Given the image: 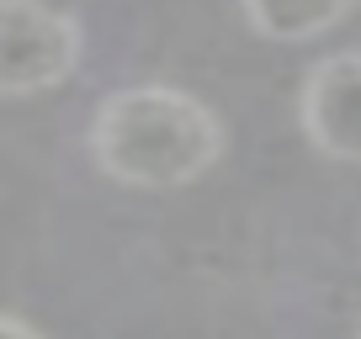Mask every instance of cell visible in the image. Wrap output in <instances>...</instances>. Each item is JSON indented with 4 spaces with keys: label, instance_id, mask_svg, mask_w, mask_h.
<instances>
[{
    "label": "cell",
    "instance_id": "cell-1",
    "mask_svg": "<svg viewBox=\"0 0 361 339\" xmlns=\"http://www.w3.org/2000/svg\"><path fill=\"white\" fill-rule=\"evenodd\" d=\"M90 159L106 181L133 191H176L224 159V122L207 101L176 85L112 91L90 117Z\"/></svg>",
    "mask_w": 361,
    "mask_h": 339
},
{
    "label": "cell",
    "instance_id": "cell-3",
    "mask_svg": "<svg viewBox=\"0 0 361 339\" xmlns=\"http://www.w3.org/2000/svg\"><path fill=\"white\" fill-rule=\"evenodd\" d=\"M298 122L324 159L361 165V48L329 53L308 69L303 96H298Z\"/></svg>",
    "mask_w": 361,
    "mask_h": 339
},
{
    "label": "cell",
    "instance_id": "cell-4",
    "mask_svg": "<svg viewBox=\"0 0 361 339\" xmlns=\"http://www.w3.org/2000/svg\"><path fill=\"white\" fill-rule=\"evenodd\" d=\"M245 22L266 43H314L345 22L350 0H239Z\"/></svg>",
    "mask_w": 361,
    "mask_h": 339
},
{
    "label": "cell",
    "instance_id": "cell-2",
    "mask_svg": "<svg viewBox=\"0 0 361 339\" xmlns=\"http://www.w3.org/2000/svg\"><path fill=\"white\" fill-rule=\"evenodd\" d=\"M80 22L48 0H0V96H43L80 69Z\"/></svg>",
    "mask_w": 361,
    "mask_h": 339
},
{
    "label": "cell",
    "instance_id": "cell-5",
    "mask_svg": "<svg viewBox=\"0 0 361 339\" xmlns=\"http://www.w3.org/2000/svg\"><path fill=\"white\" fill-rule=\"evenodd\" d=\"M0 339H43L27 318H16V313H0Z\"/></svg>",
    "mask_w": 361,
    "mask_h": 339
}]
</instances>
